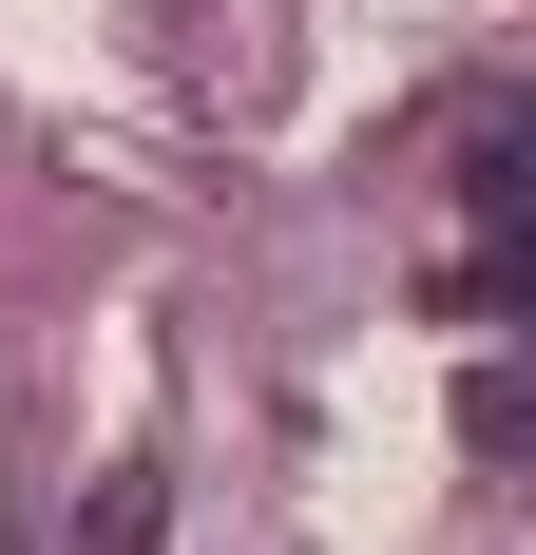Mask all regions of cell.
<instances>
[{
  "label": "cell",
  "instance_id": "obj_1",
  "mask_svg": "<svg viewBox=\"0 0 536 555\" xmlns=\"http://www.w3.org/2000/svg\"><path fill=\"white\" fill-rule=\"evenodd\" d=\"M154 537H173V479H154V460H115L97 499H77V555H154Z\"/></svg>",
  "mask_w": 536,
  "mask_h": 555
},
{
  "label": "cell",
  "instance_id": "obj_2",
  "mask_svg": "<svg viewBox=\"0 0 536 555\" xmlns=\"http://www.w3.org/2000/svg\"><path fill=\"white\" fill-rule=\"evenodd\" d=\"M460 211H480V249L518 230V115H480V134H460Z\"/></svg>",
  "mask_w": 536,
  "mask_h": 555
}]
</instances>
